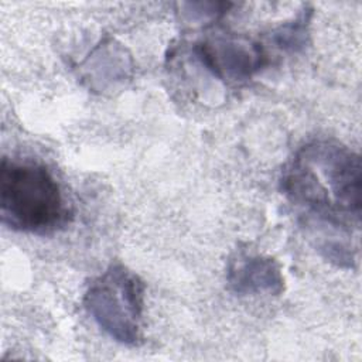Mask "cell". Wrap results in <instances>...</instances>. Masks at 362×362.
Here are the masks:
<instances>
[{
	"label": "cell",
	"instance_id": "obj_1",
	"mask_svg": "<svg viewBox=\"0 0 362 362\" xmlns=\"http://www.w3.org/2000/svg\"><path fill=\"white\" fill-rule=\"evenodd\" d=\"M281 189L298 209L315 249L327 260L351 267V235L359 228L362 202L359 154L337 140H313L286 165Z\"/></svg>",
	"mask_w": 362,
	"mask_h": 362
},
{
	"label": "cell",
	"instance_id": "obj_2",
	"mask_svg": "<svg viewBox=\"0 0 362 362\" xmlns=\"http://www.w3.org/2000/svg\"><path fill=\"white\" fill-rule=\"evenodd\" d=\"M0 216L13 230L42 235L64 226L69 211L59 184L44 164L4 157L0 167Z\"/></svg>",
	"mask_w": 362,
	"mask_h": 362
},
{
	"label": "cell",
	"instance_id": "obj_3",
	"mask_svg": "<svg viewBox=\"0 0 362 362\" xmlns=\"http://www.w3.org/2000/svg\"><path fill=\"white\" fill-rule=\"evenodd\" d=\"M83 304L110 338L134 345L143 334L144 284L123 264H110L89 284Z\"/></svg>",
	"mask_w": 362,
	"mask_h": 362
},
{
	"label": "cell",
	"instance_id": "obj_4",
	"mask_svg": "<svg viewBox=\"0 0 362 362\" xmlns=\"http://www.w3.org/2000/svg\"><path fill=\"white\" fill-rule=\"evenodd\" d=\"M197 54L218 79L233 83L250 79L266 64V54L259 44L236 35L209 37L198 44Z\"/></svg>",
	"mask_w": 362,
	"mask_h": 362
},
{
	"label": "cell",
	"instance_id": "obj_5",
	"mask_svg": "<svg viewBox=\"0 0 362 362\" xmlns=\"http://www.w3.org/2000/svg\"><path fill=\"white\" fill-rule=\"evenodd\" d=\"M228 283L238 294L277 296L283 291L284 279L273 257L242 253L229 263Z\"/></svg>",
	"mask_w": 362,
	"mask_h": 362
},
{
	"label": "cell",
	"instance_id": "obj_6",
	"mask_svg": "<svg viewBox=\"0 0 362 362\" xmlns=\"http://www.w3.org/2000/svg\"><path fill=\"white\" fill-rule=\"evenodd\" d=\"M229 3H182L181 7L184 8V14L188 20H197V21H208L212 18H216L218 16L223 14Z\"/></svg>",
	"mask_w": 362,
	"mask_h": 362
},
{
	"label": "cell",
	"instance_id": "obj_7",
	"mask_svg": "<svg viewBox=\"0 0 362 362\" xmlns=\"http://www.w3.org/2000/svg\"><path fill=\"white\" fill-rule=\"evenodd\" d=\"M304 20L300 18L294 21V24L284 25L279 30V33L274 34V40L279 47L287 49H297L298 47H303L304 40H305V27H304Z\"/></svg>",
	"mask_w": 362,
	"mask_h": 362
}]
</instances>
